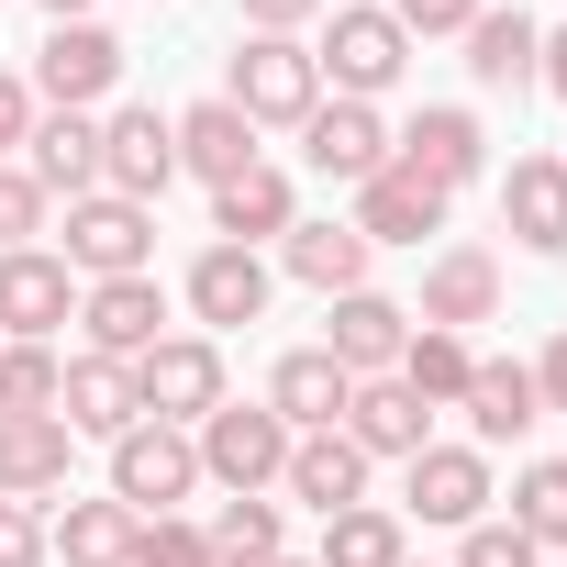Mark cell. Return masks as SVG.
<instances>
[{
    "mask_svg": "<svg viewBox=\"0 0 567 567\" xmlns=\"http://www.w3.org/2000/svg\"><path fill=\"white\" fill-rule=\"evenodd\" d=\"M534 90H556V101H567V23L545 34V68H534Z\"/></svg>",
    "mask_w": 567,
    "mask_h": 567,
    "instance_id": "44",
    "label": "cell"
},
{
    "mask_svg": "<svg viewBox=\"0 0 567 567\" xmlns=\"http://www.w3.org/2000/svg\"><path fill=\"white\" fill-rule=\"evenodd\" d=\"M134 390H145V423H178V434H200V423L234 401L212 334H167V346H145V357H134Z\"/></svg>",
    "mask_w": 567,
    "mask_h": 567,
    "instance_id": "4",
    "label": "cell"
},
{
    "mask_svg": "<svg viewBox=\"0 0 567 567\" xmlns=\"http://www.w3.org/2000/svg\"><path fill=\"white\" fill-rule=\"evenodd\" d=\"M56 256H68V278H79V290H90V278H145V267H156V212H145V200L90 189V200H68Z\"/></svg>",
    "mask_w": 567,
    "mask_h": 567,
    "instance_id": "3",
    "label": "cell"
},
{
    "mask_svg": "<svg viewBox=\"0 0 567 567\" xmlns=\"http://www.w3.org/2000/svg\"><path fill=\"white\" fill-rule=\"evenodd\" d=\"M346 390H357V379H346L323 346H290V357L267 368V412L290 423V434H334V423H346Z\"/></svg>",
    "mask_w": 567,
    "mask_h": 567,
    "instance_id": "26",
    "label": "cell"
},
{
    "mask_svg": "<svg viewBox=\"0 0 567 567\" xmlns=\"http://www.w3.org/2000/svg\"><path fill=\"white\" fill-rule=\"evenodd\" d=\"M534 68H545V23L489 0V12L467 23V79H478V90H534Z\"/></svg>",
    "mask_w": 567,
    "mask_h": 567,
    "instance_id": "29",
    "label": "cell"
},
{
    "mask_svg": "<svg viewBox=\"0 0 567 567\" xmlns=\"http://www.w3.org/2000/svg\"><path fill=\"white\" fill-rule=\"evenodd\" d=\"M200 489V445L178 434V423H134L123 445H112V501L134 512V523H156V512H178Z\"/></svg>",
    "mask_w": 567,
    "mask_h": 567,
    "instance_id": "8",
    "label": "cell"
},
{
    "mask_svg": "<svg viewBox=\"0 0 567 567\" xmlns=\"http://www.w3.org/2000/svg\"><path fill=\"white\" fill-rule=\"evenodd\" d=\"M56 323H79V278L56 245H12L0 256V346H56Z\"/></svg>",
    "mask_w": 567,
    "mask_h": 567,
    "instance_id": "9",
    "label": "cell"
},
{
    "mask_svg": "<svg viewBox=\"0 0 567 567\" xmlns=\"http://www.w3.org/2000/svg\"><path fill=\"white\" fill-rule=\"evenodd\" d=\"M401 567H412V556H401Z\"/></svg>",
    "mask_w": 567,
    "mask_h": 567,
    "instance_id": "47",
    "label": "cell"
},
{
    "mask_svg": "<svg viewBox=\"0 0 567 567\" xmlns=\"http://www.w3.org/2000/svg\"><path fill=\"white\" fill-rule=\"evenodd\" d=\"M368 234L357 223H290V234H278V267H290L301 278V290H323V301H346V290H368Z\"/></svg>",
    "mask_w": 567,
    "mask_h": 567,
    "instance_id": "28",
    "label": "cell"
},
{
    "mask_svg": "<svg viewBox=\"0 0 567 567\" xmlns=\"http://www.w3.org/2000/svg\"><path fill=\"white\" fill-rule=\"evenodd\" d=\"M200 545H212V567H267V556H290V523H278L267 489H223V512L200 523Z\"/></svg>",
    "mask_w": 567,
    "mask_h": 567,
    "instance_id": "31",
    "label": "cell"
},
{
    "mask_svg": "<svg viewBox=\"0 0 567 567\" xmlns=\"http://www.w3.org/2000/svg\"><path fill=\"white\" fill-rule=\"evenodd\" d=\"M501 223L523 256H567V156H512L501 167Z\"/></svg>",
    "mask_w": 567,
    "mask_h": 567,
    "instance_id": "22",
    "label": "cell"
},
{
    "mask_svg": "<svg viewBox=\"0 0 567 567\" xmlns=\"http://www.w3.org/2000/svg\"><path fill=\"white\" fill-rule=\"evenodd\" d=\"M478 12H489V0H390V23H401L412 45H434V34H467Z\"/></svg>",
    "mask_w": 567,
    "mask_h": 567,
    "instance_id": "39",
    "label": "cell"
},
{
    "mask_svg": "<svg viewBox=\"0 0 567 567\" xmlns=\"http://www.w3.org/2000/svg\"><path fill=\"white\" fill-rule=\"evenodd\" d=\"M223 101H234L256 134H267V123H290V134H301V123L323 112V68H312V45H301V34H245V45H234Z\"/></svg>",
    "mask_w": 567,
    "mask_h": 567,
    "instance_id": "2",
    "label": "cell"
},
{
    "mask_svg": "<svg viewBox=\"0 0 567 567\" xmlns=\"http://www.w3.org/2000/svg\"><path fill=\"white\" fill-rule=\"evenodd\" d=\"M56 379H68L56 346H0V412H56Z\"/></svg>",
    "mask_w": 567,
    "mask_h": 567,
    "instance_id": "35",
    "label": "cell"
},
{
    "mask_svg": "<svg viewBox=\"0 0 567 567\" xmlns=\"http://www.w3.org/2000/svg\"><path fill=\"white\" fill-rule=\"evenodd\" d=\"M456 412H467V445L489 456V445H523V434L545 423V390H534V368H523V357H478Z\"/></svg>",
    "mask_w": 567,
    "mask_h": 567,
    "instance_id": "18",
    "label": "cell"
},
{
    "mask_svg": "<svg viewBox=\"0 0 567 567\" xmlns=\"http://www.w3.org/2000/svg\"><path fill=\"white\" fill-rule=\"evenodd\" d=\"M79 334H90V357H145V346H167V290H156V267L145 278H90L79 290Z\"/></svg>",
    "mask_w": 567,
    "mask_h": 567,
    "instance_id": "14",
    "label": "cell"
},
{
    "mask_svg": "<svg viewBox=\"0 0 567 567\" xmlns=\"http://www.w3.org/2000/svg\"><path fill=\"white\" fill-rule=\"evenodd\" d=\"M323 12H334V0H245V34H301Z\"/></svg>",
    "mask_w": 567,
    "mask_h": 567,
    "instance_id": "42",
    "label": "cell"
},
{
    "mask_svg": "<svg viewBox=\"0 0 567 567\" xmlns=\"http://www.w3.org/2000/svg\"><path fill=\"white\" fill-rule=\"evenodd\" d=\"M134 567H212V545H200V523H178V512H156V523L134 534Z\"/></svg>",
    "mask_w": 567,
    "mask_h": 567,
    "instance_id": "38",
    "label": "cell"
},
{
    "mask_svg": "<svg viewBox=\"0 0 567 567\" xmlns=\"http://www.w3.org/2000/svg\"><path fill=\"white\" fill-rule=\"evenodd\" d=\"M412 323H434V334L501 323V256H489V245H434V256H423V301H412Z\"/></svg>",
    "mask_w": 567,
    "mask_h": 567,
    "instance_id": "13",
    "label": "cell"
},
{
    "mask_svg": "<svg viewBox=\"0 0 567 567\" xmlns=\"http://www.w3.org/2000/svg\"><path fill=\"white\" fill-rule=\"evenodd\" d=\"M334 434H346V445H357L368 467H379V456H401V467H412V456L434 445V412H423V401H412L401 379H357V390H346V423H334Z\"/></svg>",
    "mask_w": 567,
    "mask_h": 567,
    "instance_id": "19",
    "label": "cell"
},
{
    "mask_svg": "<svg viewBox=\"0 0 567 567\" xmlns=\"http://www.w3.org/2000/svg\"><path fill=\"white\" fill-rule=\"evenodd\" d=\"M489 456L478 445H423L412 467H401V512L412 523H445V534H467V523H489Z\"/></svg>",
    "mask_w": 567,
    "mask_h": 567,
    "instance_id": "12",
    "label": "cell"
},
{
    "mask_svg": "<svg viewBox=\"0 0 567 567\" xmlns=\"http://www.w3.org/2000/svg\"><path fill=\"white\" fill-rule=\"evenodd\" d=\"M456 567H545V545H534L523 523H501V512H489V523H467V534H456Z\"/></svg>",
    "mask_w": 567,
    "mask_h": 567,
    "instance_id": "36",
    "label": "cell"
},
{
    "mask_svg": "<svg viewBox=\"0 0 567 567\" xmlns=\"http://www.w3.org/2000/svg\"><path fill=\"white\" fill-rule=\"evenodd\" d=\"M56 423L68 434H101V445H123L134 423H145V390H134V368L123 357H68V379H56Z\"/></svg>",
    "mask_w": 567,
    "mask_h": 567,
    "instance_id": "16",
    "label": "cell"
},
{
    "mask_svg": "<svg viewBox=\"0 0 567 567\" xmlns=\"http://www.w3.org/2000/svg\"><path fill=\"white\" fill-rule=\"evenodd\" d=\"M501 523H523L534 545H567V456H534L523 478H512V512Z\"/></svg>",
    "mask_w": 567,
    "mask_h": 567,
    "instance_id": "34",
    "label": "cell"
},
{
    "mask_svg": "<svg viewBox=\"0 0 567 567\" xmlns=\"http://www.w3.org/2000/svg\"><path fill=\"white\" fill-rule=\"evenodd\" d=\"M290 223H301V189H290V167H267V156L212 189V245H278Z\"/></svg>",
    "mask_w": 567,
    "mask_h": 567,
    "instance_id": "24",
    "label": "cell"
},
{
    "mask_svg": "<svg viewBox=\"0 0 567 567\" xmlns=\"http://www.w3.org/2000/svg\"><path fill=\"white\" fill-rule=\"evenodd\" d=\"M390 156H401L423 189H445V200H456L467 178H489V123H478L467 101H423V112L390 134Z\"/></svg>",
    "mask_w": 567,
    "mask_h": 567,
    "instance_id": "6",
    "label": "cell"
},
{
    "mask_svg": "<svg viewBox=\"0 0 567 567\" xmlns=\"http://www.w3.org/2000/svg\"><path fill=\"white\" fill-rule=\"evenodd\" d=\"M68 467H79V434L56 412H0V501H45L68 489Z\"/></svg>",
    "mask_w": 567,
    "mask_h": 567,
    "instance_id": "23",
    "label": "cell"
},
{
    "mask_svg": "<svg viewBox=\"0 0 567 567\" xmlns=\"http://www.w3.org/2000/svg\"><path fill=\"white\" fill-rule=\"evenodd\" d=\"M134 534H145V523H134L112 489H101V501L68 489V512L45 523V556H68V567H134Z\"/></svg>",
    "mask_w": 567,
    "mask_h": 567,
    "instance_id": "30",
    "label": "cell"
},
{
    "mask_svg": "<svg viewBox=\"0 0 567 567\" xmlns=\"http://www.w3.org/2000/svg\"><path fill=\"white\" fill-rule=\"evenodd\" d=\"M167 123H178V178H212V189H223V178H245V167L267 156L234 101H189V112H167Z\"/></svg>",
    "mask_w": 567,
    "mask_h": 567,
    "instance_id": "27",
    "label": "cell"
},
{
    "mask_svg": "<svg viewBox=\"0 0 567 567\" xmlns=\"http://www.w3.org/2000/svg\"><path fill=\"white\" fill-rule=\"evenodd\" d=\"M445 212H456V200H445V189H423V178L390 156L379 178H357V212H346V223H357L368 245H423V234H445Z\"/></svg>",
    "mask_w": 567,
    "mask_h": 567,
    "instance_id": "21",
    "label": "cell"
},
{
    "mask_svg": "<svg viewBox=\"0 0 567 567\" xmlns=\"http://www.w3.org/2000/svg\"><path fill=\"white\" fill-rule=\"evenodd\" d=\"M45 12H56V23H90V0H45Z\"/></svg>",
    "mask_w": 567,
    "mask_h": 567,
    "instance_id": "45",
    "label": "cell"
},
{
    "mask_svg": "<svg viewBox=\"0 0 567 567\" xmlns=\"http://www.w3.org/2000/svg\"><path fill=\"white\" fill-rule=\"evenodd\" d=\"M123 68H134V56H123L112 23H56V34L34 45V90H45L56 112H101V101L123 90Z\"/></svg>",
    "mask_w": 567,
    "mask_h": 567,
    "instance_id": "10",
    "label": "cell"
},
{
    "mask_svg": "<svg viewBox=\"0 0 567 567\" xmlns=\"http://www.w3.org/2000/svg\"><path fill=\"white\" fill-rule=\"evenodd\" d=\"M189 445H200V478L212 489H278V467H290V423H278L267 401H223Z\"/></svg>",
    "mask_w": 567,
    "mask_h": 567,
    "instance_id": "5",
    "label": "cell"
},
{
    "mask_svg": "<svg viewBox=\"0 0 567 567\" xmlns=\"http://www.w3.org/2000/svg\"><path fill=\"white\" fill-rule=\"evenodd\" d=\"M267 290H278V267H267L256 245H200V256H189V278H178V301H189V323H200V334L267 323Z\"/></svg>",
    "mask_w": 567,
    "mask_h": 567,
    "instance_id": "11",
    "label": "cell"
},
{
    "mask_svg": "<svg viewBox=\"0 0 567 567\" xmlns=\"http://www.w3.org/2000/svg\"><path fill=\"white\" fill-rule=\"evenodd\" d=\"M23 178H34L45 200H90V189H101V112H34Z\"/></svg>",
    "mask_w": 567,
    "mask_h": 567,
    "instance_id": "17",
    "label": "cell"
},
{
    "mask_svg": "<svg viewBox=\"0 0 567 567\" xmlns=\"http://www.w3.org/2000/svg\"><path fill=\"white\" fill-rule=\"evenodd\" d=\"M401 556H412V523H401V512H379V501L334 512V523H323V545H312V567H401Z\"/></svg>",
    "mask_w": 567,
    "mask_h": 567,
    "instance_id": "33",
    "label": "cell"
},
{
    "mask_svg": "<svg viewBox=\"0 0 567 567\" xmlns=\"http://www.w3.org/2000/svg\"><path fill=\"white\" fill-rule=\"evenodd\" d=\"M534 390H545V412H567V323L545 334V357H534Z\"/></svg>",
    "mask_w": 567,
    "mask_h": 567,
    "instance_id": "43",
    "label": "cell"
},
{
    "mask_svg": "<svg viewBox=\"0 0 567 567\" xmlns=\"http://www.w3.org/2000/svg\"><path fill=\"white\" fill-rule=\"evenodd\" d=\"M312 68H323V101H390L412 68V34L390 23V0H346L312 45Z\"/></svg>",
    "mask_w": 567,
    "mask_h": 567,
    "instance_id": "1",
    "label": "cell"
},
{
    "mask_svg": "<svg viewBox=\"0 0 567 567\" xmlns=\"http://www.w3.org/2000/svg\"><path fill=\"white\" fill-rule=\"evenodd\" d=\"M267 567H312V556H267Z\"/></svg>",
    "mask_w": 567,
    "mask_h": 567,
    "instance_id": "46",
    "label": "cell"
},
{
    "mask_svg": "<svg viewBox=\"0 0 567 567\" xmlns=\"http://www.w3.org/2000/svg\"><path fill=\"white\" fill-rule=\"evenodd\" d=\"M401 346H412V312H401L390 290H346V301H323V357H334L346 379H390Z\"/></svg>",
    "mask_w": 567,
    "mask_h": 567,
    "instance_id": "15",
    "label": "cell"
},
{
    "mask_svg": "<svg viewBox=\"0 0 567 567\" xmlns=\"http://www.w3.org/2000/svg\"><path fill=\"white\" fill-rule=\"evenodd\" d=\"M23 134H34V79H12V68H0V167L23 156Z\"/></svg>",
    "mask_w": 567,
    "mask_h": 567,
    "instance_id": "41",
    "label": "cell"
},
{
    "mask_svg": "<svg viewBox=\"0 0 567 567\" xmlns=\"http://www.w3.org/2000/svg\"><path fill=\"white\" fill-rule=\"evenodd\" d=\"M167 178H178V123L156 112V101H123V112H101V189L112 200H167Z\"/></svg>",
    "mask_w": 567,
    "mask_h": 567,
    "instance_id": "7",
    "label": "cell"
},
{
    "mask_svg": "<svg viewBox=\"0 0 567 567\" xmlns=\"http://www.w3.org/2000/svg\"><path fill=\"white\" fill-rule=\"evenodd\" d=\"M45 212H56V200H45V189L23 178V156H12V167H0V256L34 245V234H45Z\"/></svg>",
    "mask_w": 567,
    "mask_h": 567,
    "instance_id": "37",
    "label": "cell"
},
{
    "mask_svg": "<svg viewBox=\"0 0 567 567\" xmlns=\"http://www.w3.org/2000/svg\"><path fill=\"white\" fill-rule=\"evenodd\" d=\"M467 368H478V346H467V334L412 323V346H401V368H390V379H401L423 412H456V401H467Z\"/></svg>",
    "mask_w": 567,
    "mask_h": 567,
    "instance_id": "32",
    "label": "cell"
},
{
    "mask_svg": "<svg viewBox=\"0 0 567 567\" xmlns=\"http://www.w3.org/2000/svg\"><path fill=\"white\" fill-rule=\"evenodd\" d=\"M278 489H290L312 523H334V512L368 501V456H357L346 434H290V467H278Z\"/></svg>",
    "mask_w": 567,
    "mask_h": 567,
    "instance_id": "25",
    "label": "cell"
},
{
    "mask_svg": "<svg viewBox=\"0 0 567 567\" xmlns=\"http://www.w3.org/2000/svg\"><path fill=\"white\" fill-rule=\"evenodd\" d=\"M0 567H45V512L34 501H0Z\"/></svg>",
    "mask_w": 567,
    "mask_h": 567,
    "instance_id": "40",
    "label": "cell"
},
{
    "mask_svg": "<svg viewBox=\"0 0 567 567\" xmlns=\"http://www.w3.org/2000/svg\"><path fill=\"white\" fill-rule=\"evenodd\" d=\"M301 156H312V178H379L390 167V123H379V101H323L312 123H301Z\"/></svg>",
    "mask_w": 567,
    "mask_h": 567,
    "instance_id": "20",
    "label": "cell"
}]
</instances>
